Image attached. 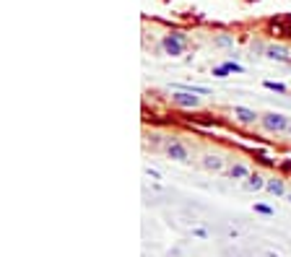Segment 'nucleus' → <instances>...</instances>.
I'll use <instances>...</instances> for the list:
<instances>
[{
  "mask_svg": "<svg viewBox=\"0 0 291 257\" xmlns=\"http://www.w3.org/2000/svg\"><path fill=\"white\" fill-rule=\"evenodd\" d=\"M260 125H263L265 133H289L291 120L284 112H268V114L260 117Z\"/></svg>",
  "mask_w": 291,
  "mask_h": 257,
  "instance_id": "nucleus-1",
  "label": "nucleus"
},
{
  "mask_svg": "<svg viewBox=\"0 0 291 257\" xmlns=\"http://www.w3.org/2000/svg\"><path fill=\"white\" fill-rule=\"evenodd\" d=\"M185 44H188V37H185L182 31H172L161 39V50H164V55H169V57H180L185 52Z\"/></svg>",
  "mask_w": 291,
  "mask_h": 257,
  "instance_id": "nucleus-2",
  "label": "nucleus"
},
{
  "mask_svg": "<svg viewBox=\"0 0 291 257\" xmlns=\"http://www.w3.org/2000/svg\"><path fill=\"white\" fill-rule=\"evenodd\" d=\"M172 101L182 109H197L200 107V93H193V91H185V88H174L172 93Z\"/></svg>",
  "mask_w": 291,
  "mask_h": 257,
  "instance_id": "nucleus-3",
  "label": "nucleus"
},
{
  "mask_svg": "<svg viewBox=\"0 0 291 257\" xmlns=\"http://www.w3.org/2000/svg\"><path fill=\"white\" fill-rule=\"evenodd\" d=\"M164 151H167V156H169L172 161H182V164L190 161V151H188V146H185L182 140H177V138H169L167 146H164Z\"/></svg>",
  "mask_w": 291,
  "mask_h": 257,
  "instance_id": "nucleus-4",
  "label": "nucleus"
},
{
  "mask_svg": "<svg viewBox=\"0 0 291 257\" xmlns=\"http://www.w3.org/2000/svg\"><path fill=\"white\" fill-rule=\"evenodd\" d=\"M231 114H234V122H239L242 127H252L255 122H260V114L258 112L250 109V107H239V104L234 107V112H231Z\"/></svg>",
  "mask_w": 291,
  "mask_h": 257,
  "instance_id": "nucleus-5",
  "label": "nucleus"
},
{
  "mask_svg": "<svg viewBox=\"0 0 291 257\" xmlns=\"http://www.w3.org/2000/svg\"><path fill=\"white\" fill-rule=\"evenodd\" d=\"M265 57L273 63H291V50L284 44H265Z\"/></svg>",
  "mask_w": 291,
  "mask_h": 257,
  "instance_id": "nucleus-6",
  "label": "nucleus"
},
{
  "mask_svg": "<svg viewBox=\"0 0 291 257\" xmlns=\"http://www.w3.org/2000/svg\"><path fill=\"white\" fill-rule=\"evenodd\" d=\"M265 177L263 174H258V171H250V177L244 179V190L247 192H258V190H265Z\"/></svg>",
  "mask_w": 291,
  "mask_h": 257,
  "instance_id": "nucleus-7",
  "label": "nucleus"
},
{
  "mask_svg": "<svg viewBox=\"0 0 291 257\" xmlns=\"http://www.w3.org/2000/svg\"><path fill=\"white\" fill-rule=\"evenodd\" d=\"M200 164H203V169H208V171H221V169H224V156H218V154H205Z\"/></svg>",
  "mask_w": 291,
  "mask_h": 257,
  "instance_id": "nucleus-8",
  "label": "nucleus"
},
{
  "mask_svg": "<svg viewBox=\"0 0 291 257\" xmlns=\"http://www.w3.org/2000/svg\"><path fill=\"white\" fill-rule=\"evenodd\" d=\"M265 190L271 192V195H276V197H278V195H286V192H289V190H286V182H284L281 177H271V179L265 182Z\"/></svg>",
  "mask_w": 291,
  "mask_h": 257,
  "instance_id": "nucleus-9",
  "label": "nucleus"
},
{
  "mask_svg": "<svg viewBox=\"0 0 291 257\" xmlns=\"http://www.w3.org/2000/svg\"><path fill=\"white\" fill-rule=\"evenodd\" d=\"M247 177H250V167H247V164L237 161V164H231V167H229V179H247Z\"/></svg>",
  "mask_w": 291,
  "mask_h": 257,
  "instance_id": "nucleus-10",
  "label": "nucleus"
},
{
  "mask_svg": "<svg viewBox=\"0 0 291 257\" xmlns=\"http://www.w3.org/2000/svg\"><path fill=\"white\" fill-rule=\"evenodd\" d=\"M216 47H234V37L231 34H218V37L213 39Z\"/></svg>",
  "mask_w": 291,
  "mask_h": 257,
  "instance_id": "nucleus-11",
  "label": "nucleus"
},
{
  "mask_svg": "<svg viewBox=\"0 0 291 257\" xmlns=\"http://www.w3.org/2000/svg\"><path fill=\"white\" fill-rule=\"evenodd\" d=\"M263 86H265L268 91H276V93H286V91H289L284 84H276V81H263Z\"/></svg>",
  "mask_w": 291,
  "mask_h": 257,
  "instance_id": "nucleus-12",
  "label": "nucleus"
},
{
  "mask_svg": "<svg viewBox=\"0 0 291 257\" xmlns=\"http://www.w3.org/2000/svg\"><path fill=\"white\" fill-rule=\"evenodd\" d=\"M229 73H231V65H229V63H224V65L213 68V76H216V78H226Z\"/></svg>",
  "mask_w": 291,
  "mask_h": 257,
  "instance_id": "nucleus-13",
  "label": "nucleus"
},
{
  "mask_svg": "<svg viewBox=\"0 0 291 257\" xmlns=\"http://www.w3.org/2000/svg\"><path fill=\"white\" fill-rule=\"evenodd\" d=\"M255 159H258V161L263 164V167H276V161H273V159H268V156L263 154V151H255Z\"/></svg>",
  "mask_w": 291,
  "mask_h": 257,
  "instance_id": "nucleus-14",
  "label": "nucleus"
},
{
  "mask_svg": "<svg viewBox=\"0 0 291 257\" xmlns=\"http://www.w3.org/2000/svg\"><path fill=\"white\" fill-rule=\"evenodd\" d=\"M255 210H258V213H263V216H273L276 210L271 208V205H265V203H255Z\"/></svg>",
  "mask_w": 291,
  "mask_h": 257,
  "instance_id": "nucleus-15",
  "label": "nucleus"
},
{
  "mask_svg": "<svg viewBox=\"0 0 291 257\" xmlns=\"http://www.w3.org/2000/svg\"><path fill=\"white\" fill-rule=\"evenodd\" d=\"M146 177H151V179H161V174H159L156 169H151V167H146Z\"/></svg>",
  "mask_w": 291,
  "mask_h": 257,
  "instance_id": "nucleus-16",
  "label": "nucleus"
},
{
  "mask_svg": "<svg viewBox=\"0 0 291 257\" xmlns=\"http://www.w3.org/2000/svg\"><path fill=\"white\" fill-rule=\"evenodd\" d=\"M193 234H195L197 239H208V231L205 229H193Z\"/></svg>",
  "mask_w": 291,
  "mask_h": 257,
  "instance_id": "nucleus-17",
  "label": "nucleus"
},
{
  "mask_svg": "<svg viewBox=\"0 0 291 257\" xmlns=\"http://www.w3.org/2000/svg\"><path fill=\"white\" fill-rule=\"evenodd\" d=\"M281 169L284 171H291V161H281Z\"/></svg>",
  "mask_w": 291,
  "mask_h": 257,
  "instance_id": "nucleus-18",
  "label": "nucleus"
},
{
  "mask_svg": "<svg viewBox=\"0 0 291 257\" xmlns=\"http://www.w3.org/2000/svg\"><path fill=\"white\" fill-rule=\"evenodd\" d=\"M286 200H289V203H291V190H289V192H286Z\"/></svg>",
  "mask_w": 291,
  "mask_h": 257,
  "instance_id": "nucleus-19",
  "label": "nucleus"
},
{
  "mask_svg": "<svg viewBox=\"0 0 291 257\" xmlns=\"http://www.w3.org/2000/svg\"><path fill=\"white\" fill-rule=\"evenodd\" d=\"M289 135H291V127H289Z\"/></svg>",
  "mask_w": 291,
  "mask_h": 257,
  "instance_id": "nucleus-20",
  "label": "nucleus"
}]
</instances>
